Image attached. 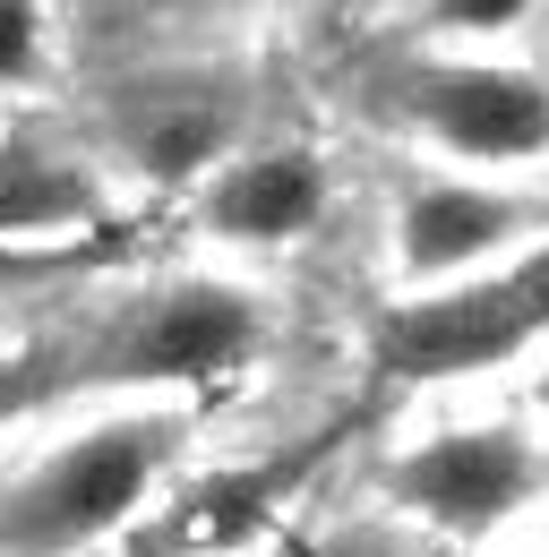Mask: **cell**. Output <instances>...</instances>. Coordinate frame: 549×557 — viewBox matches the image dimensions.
<instances>
[{"instance_id": "1", "label": "cell", "mask_w": 549, "mask_h": 557, "mask_svg": "<svg viewBox=\"0 0 549 557\" xmlns=\"http://www.w3.org/2000/svg\"><path fill=\"white\" fill-rule=\"evenodd\" d=\"M198 437V404L103 395L69 404L52 437L17 446L0 472V557H95L155 523V488Z\"/></svg>"}, {"instance_id": "2", "label": "cell", "mask_w": 549, "mask_h": 557, "mask_svg": "<svg viewBox=\"0 0 549 557\" xmlns=\"http://www.w3.org/2000/svg\"><path fill=\"white\" fill-rule=\"evenodd\" d=\"M61 351V377L77 404L103 395H172L198 404L206 386L258 369L274 351V292L249 275H155L130 292H95L77 318L44 326Z\"/></svg>"}, {"instance_id": "3", "label": "cell", "mask_w": 549, "mask_h": 557, "mask_svg": "<svg viewBox=\"0 0 549 557\" xmlns=\"http://www.w3.org/2000/svg\"><path fill=\"white\" fill-rule=\"evenodd\" d=\"M369 112L438 172L549 181V70H515L489 52H412L369 77Z\"/></svg>"}, {"instance_id": "4", "label": "cell", "mask_w": 549, "mask_h": 557, "mask_svg": "<svg viewBox=\"0 0 549 557\" xmlns=\"http://www.w3.org/2000/svg\"><path fill=\"white\" fill-rule=\"evenodd\" d=\"M387 515L438 541H498L533 523L549 497V429L507 412H447L378 463Z\"/></svg>"}, {"instance_id": "5", "label": "cell", "mask_w": 549, "mask_h": 557, "mask_svg": "<svg viewBox=\"0 0 549 557\" xmlns=\"http://www.w3.org/2000/svg\"><path fill=\"white\" fill-rule=\"evenodd\" d=\"M541 344H549V232L489 275L420 292V300H387L369 318V360L387 386H473Z\"/></svg>"}, {"instance_id": "6", "label": "cell", "mask_w": 549, "mask_h": 557, "mask_svg": "<svg viewBox=\"0 0 549 557\" xmlns=\"http://www.w3.org/2000/svg\"><path fill=\"white\" fill-rule=\"evenodd\" d=\"M258 95L241 70H206V61H163L130 70L103 86V181H137L163 198H190L206 172H223L241 146L258 138Z\"/></svg>"}, {"instance_id": "7", "label": "cell", "mask_w": 549, "mask_h": 557, "mask_svg": "<svg viewBox=\"0 0 549 557\" xmlns=\"http://www.w3.org/2000/svg\"><path fill=\"white\" fill-rule=\"evenodd\" d=\"M549 232V181H489V172H412L378 223V275L387 300H420L447 283H473L533 249Z\"/></svg>"}, {"instance_id": "8", "label": "cell", "mask_w": 549, "mask_h": 557, "mask_svg": "<svg viewBox=\"0 0 549 557\" xmlns=\"http://www.w3.org/2000/svg\"><path fill=\"white\" fill-rule=\"evenodd\" d=\"M335 214V163L309 138H249L223 172L190 189V223L232 258H274L318 240Z\"/></svg>"}, {"instance_id": "9", "label": "cell", "mask_w": 549, "mask_h": 557, "mask_svg": "<svg viewBox=\"0 0 549 557\" xmlns=\"http://www.w3.org/2000/svg\"><path fill=\"white\" fill-rule=\"evenodd\" d=\"M103 232H112V181L95 154L0 129V240L9 249H69Z\"/></svg>"}, {"instance_id": "10", "label": "cell", "mask_w": 549, "mask_h": 557, "mask_svg": "<svg viewBox=\"0 0 549 557\" xmlns=\"http://www.w3.org/2000/svg\"><path fill=\"white\" fill-rule=\"evenodd\" d=\"M69 404H77V395H69V377H61L52 335H0V437L44 429V420H61Z\"/></svg>"}, {"instance_id": "11", "label": "cell", "mask_w": 549, "mask_h": 557, "mask_svg": "<svg viewBox=\"0 0 549 557\" xmlns=\"http://www.w3.org/2000/svg\"><path fill=\"white\" fill-rule=\"evenodd\" d=\"M61 61V17L52 0H0V103L9 95H44Z\"/></svg>"}, {"instance_id": "12", "label": "cell", "mask_w": 549, "mask_h": 557, "mask_svg": "<svg viewBox=\"0 0 549 557\" xmlns=\"http://www.w3.org/2000/svg\"><path fill=\"white\" fill-rule=\"evenodd\" d=\"M95 267H103V240H69V249H9V240H0V318L26 309V300L52 292V283H86Z\"/></svg>"}, {"instance_id": "13", "label": "cell", "mask_w": 549, "mask_h": 557, "mask_svg": "<svg viewBox=\"0 0 549 557\" xmlns=\"http://www.w3.org/2000/svg\"><path fill=\"white\" fill-rule=\"evenodd\" d=\"M533 9H541V0H429V26L455 35V44H498V35H515Z\"/></svg>"}, {"instance_id": "14", "label": "cell", "mask_w": 549, "mask_h": 557, "mask_svg": "<svg viewBox=\"0 0 549 557\" xmlns=\"http://www.w3.org/2000/svg\"><path fill=\"white\" fill-rule=\"evenodd\" d=\"M507 557H549V549H541V541H524V549H507Z\"/></svg>"}, {"instance_id": "15", "label": "cell", "mask_w": 549, "mask_h": 557, "mask_svg": "<svg viewBox=\"0 0 549 557\" xmlns=\"http://www.w3.org/2000/svg\"><path fill=\"white\" fill-rule=\"evenodd\" d=\"M223 9H267V0H223Z\"/></svg>"}]
</instances>
